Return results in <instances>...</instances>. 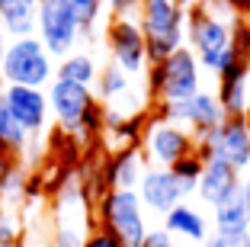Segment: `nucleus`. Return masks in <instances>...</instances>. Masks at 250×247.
<instances>
[{
	"mask_svg": "<svg viewBox=\"0 0 250 247\" xmlns=\"http://www.w3.org/2000/svg\"><path fill=\"white\" fill-rule=\"evenodd\" d=\"M93 93L100 96V103L112 106L116 100H122V96L132 93V74H125L119 65H112V61H109V65L100 67V74H96Z\"/></svg>",
	"mask_w": 250,
	"mask_h": 247,
	"instance_id": "22",
	"label": "nucleus"
},
{
	"mask_svg": "<svg viewBox=\"0 0 250 247\" xmlns=\"http://www.w3.org/2000/svg\"><path fill=\"white\" fill-rule=\"evenodd\" d=\"M0 103L10 109V116L26 129L29 138H39L52 119L48 93L42 87H20V84H0Z\"/></svg>",
	"mask_w": 250,
	"mask_h": 247,
	"instance_id": "12",
	"label": "nucleus"
},
{
	"mask_svg": "<svg viewBox=\"0 0 250 247\" xmlns=\"http://www.w3.org/2000/svg\"><path fill=\"white\" fill-rule=\"evenodd\" d=\"M83 247H122V244H119V238L109 234L106 228H93V231L87 234V241H83Z\"/></svg>",
	"mask_w": 250,
	"mask_h": 247,
	"instance_id": "27",
	"label": "nucleus"
},
{
	"mask_svg": "<svg viewBox=\"0 0 250 247\" xmlns=\"http://www.w3.org/2000/svg\"><path fill=\"white\" fill-rule=\"evenodd\" d=\"M58 61L48 55L39 36L10 39L3 61H0V84H20V87H48L55 80Z\"/></svg>",
	"mask_w": 250,
	"mask_h": 247,
	"instance_id": "5",
	"label": "nucleus"
},
{
	"mask_svg": "<svg viewBox=\"0 0 250 247\" xmlns=\"http://www.w3.org/2000/svg\"><path fill=\"white\" fill-rule=\"evenodd\" d=\"M48 106H52V119L67 132V135H77V138H87L93 132L103 129V112L106 106L100 103V96L93 93V87H83V84H74V80H61L55 77L48 87Z\"/></svg>",
	"mask_w": 250,
	"mask_h": 247,
	"instance_id": "2",
	"label": "nucleus"
},
{
	"mask_svg": "<svg viewBox=\"0 0 250 247\" xmlns=\"http://www.w3.org/2000/svg\"><path fill=\"white\" fill-rule=\"evenodd\" d=\"M244 119L250 122V77H247V106H244Z\"/></svg>",
	"mask_w": 250,
	"mask_h": 247,
	"instance_id": "34",
	"label": "nucleus"
},
{
	"mask_svg": "<svg viewBox=\"0 0 250 247\" xmlns=\"http://www.w3.org/2000/svg\"><path fill=\"white\" fill-rule=\"evenodd\" d=\"M180 3H186V7H189V3H192V0H180Z\"/></svg>",
	"mask_w": 250,
	"mask_h": 247,
	"instance_id": "35",
	"label": "nucleus"
},
{
	"mask_svg": "<svg viewBox=\"0 0 250 247\" xmlns=\"http://www.w3.org/2000/svg\"><path fill=\"white\" fill-rule=\"evenodd\" d=\"M247 77H250V55H241L231 67L218 74V96L225 116H244V106H247Z\"/></svg>",
	"mask_w": 250,
	"mask_h": 247,
	"instance_id": "16",
	"label": "nucleus"
},
{
	"mask_svg": "<svg viewBox=\"0 0 250 247\" xmlns=\"http://www.w3.org/2000/svg\"><path fill=\"white\" fill-rule=\"evenodd\" d=\"M138 3L141 0H106L109 16H138Z\"/></svg>",
	"mask_w": 250,
	"mask_h": 247,
	"instance_id": "28",
	"label": "nucleus"
},
{
	"mask_svg": "<svg viewBox=\"0 0 250 247\" xmlns=\"http://www.w3.org/2000/svg\"><path fill=\"white\" fill-rule=\"evenodd\" d=\"M39 0H0V26L10 39L36 36Z\"/></svg>",
	"mask_w": 250,
	"mask_h": 247,
	"instance_id": "19",
	"label": "nucleus"
},
{
	"mask_svg": "<svg viewBox=\"0 0 250 247\" xmlns=\"http://www.w3.org/2000/svg\"><path fill=\"white\" fill-rule=\"evenodd\" d=\"M241 196H244V209H247V225H250V170L241 177Z\"/></svg>",
	"mask_w": 250,
	"mask_h": 247,
	"instance_id": "31",
	"label": "nucleus"
},
{
	"mask_svg": "<svg viewBox=\"0 0 250 247\" xmlns=\"http://www.w3.org/2000/svg\"><path fill=\"white\" fill-rule=\"evenodd\" d=\"M106 48H109L112 65H119L132 77H138V74H145L151 67V61H147V39L135 16H109Z\"/></svg>",
	"mask_w": 250,
	"mask_h": 247,
	"instance_id": "11",
	"label": "nucleus"
},
{
	"mask_svg": "<svg viewBox=\"0 0 250 247\" xmlns=\"http://www.w3.org/2000/svg\"><path fill=\"white\" fill-rule=\"evenodd\" d=\"M20 244V225L13 218H0V247H16Z\"/></svg>",
	"mask_w": 250,
	"mask_h": 247,
	"instance_id": "26",
	"label": "nucleus"
},
{
	"mask_svg": "<svg viewBox=\"0 0 250 247\" xmlns=\"http://www.w3.org/2000/svg\"><path fill=\"white\" fill-rule=\"evenodd\" d=\"M138 26L147 39V61L157 65L186 45V3L180 0H141L138 3Z\"/></svg>",
	"mask_w": 250,
	"mask_h": 247,
	"instance_id": "3",
	"label": "nucleus"
},
{
	"mask_svg": "<svg viewBox=\"0 0 250 247\" xmlns=\"http://www.w3.org/2000/svg\"><path fill=\"white\" fill-rule=\"evenodd\" d=\"M202 65H199L196 51L189 45H180L177 51H170L164 61L151 65L147 71V90L157 103H177L189 100L192 93L202 90Z\"/></svg>",
	"mask_w": 250,
	"mask_h": 247,
	"instance_id": "4",
	"label": "nucleus"
},
{
	"mask_svg": "<svg viewBox=\"0 0 250 247\" xmlns=\"http://www.w3.org/2000/svg\"><path fill=\"white\" fill-rule=\"evenodd\" d=\"M138 196H141V202H145L147 212H154V215L164 218L173 205L186 202V199L192 196V189L180 180L173 167H151V164H147L145 177H141V183H138Z\"/></svg>",
	"mask_w": 250,
	"mask_h": 247,
	"instance_id": "13",
	"label": "nucleus"
},
{
	"mask_svg": "<svg viewBox=\"0 0 250 247\" xmlns=\"http://www.w3.org/2000/svg\"><path fill=\"white\" fill-rule=\"evenodd\" d=\"M36 36L48 48L55 61L77 51L81 42V22L74 13L71 0H39V16H36Z\"/></svg>",
	"mask_w": 250,
	"mask_h": 247,
	"instance_id": "7",
	"label": "nucleus"
},
{
	"mask_svg": "<svg viewBox=\"0 0 250 247\" xmlns=\"http://www.w3.org/2000/svg\"><path fill=\"white\" fill-rule=\"evenodd\" d=\"M96 74H100V65L87 51H71V55L58 58V65H55V77L74 80V84H83V87H93Z\"/></svg>",
	"mask_w": 250,
	"mask_h": 247,
	"instance_id": "21",
	"label": "nucleus"
},
{
	"mask_svg": "<svg viewBox=\"0 0 250 247\" xmlns=\"http://www.w3.org/2000/svg\"><path fill=\"white\" fill-rule=\"evenodd\" d=\"M145 170L147 160L141 148H119L106 164V183H109V189H138Z\"/></svg>",
	"mask_w": 250,
	"mask_h": 247,
	"instance_id": "18",
	"label": "nucleus"
},
{
	"mask_svg": "<svg viewBox=\"0 0 250 247\" xmlns=\"http://www.w3.org/2000/svg\"><path fill=\"white\" fill-rule=\"evenodd\" d=\"M199 154L234 167L237 174L250 170V122L244 116H225V122L199 141Z\"/></svg>",
	"mask_w": 250,
	"mask_h": 247,
	"instance_id": "9",
	"label": "nucleus"
},
{
	"mask_svg": "<svg viewBox=\"0 0 250 247\" xmlns=\"http://www.w3.org/2000/svg\"><path fill=\"white\" fill-rule=\"evenodd\" d=\"M157 119H167V122H177L183 129H189L199 141L206 138L208 132H215L225 122V109H221L218 96L212 90H199L189 100H177V103H157Z\"/></svg>",
	"mask_w": 250,
	"mask_h": 247,
	"instance_id": "10",
	"label": "nucleus"
},
{
	"mask_svg": "<svg viewBox=\"0 0 250 247\" xmlns=\"http://www.w3.org/2000/svg\"><path fill=\"white\" fill-rule=\"evenodd\" d=\"M26 148H29V135H26V129H22V125L10 116V109L0 103V151L20 157Z\"/></svg>",
	"mask_w": 250,
	"mask_h": 247,
	"instance_id": "23",
	"label": "nucleus"
},
{
	"mask_svg": "<svg viewBox=\"0 0 250 247\" xmlns=\"http://www.w3.org/2000/svg\"><path fill=\"white\" fill-rule=\"evenodd\" d=\"M7 42H10V36L3 32V26H0V61H3V51H7Z\"/></svg>",
	"mask_w": 250,
	"mask_h": 247,
	"instance_id": "33",
	"label": "nucleus"
},
{
	"mask_svg": "<svg viewBox=\"0 0 250 247\" xmlns=\"http://www.w3.org/2000/svg\"><path fill=\"white\" fill-rule=\"evenodd\" d=\"M13 167H16V157L7 151H0V199H3V186H7V177Z\"/></svg>",
	"mask_w": 250,
	"mask_h": 247,
	"instance_id": "30",
	"label": "nucleus"
},
{
	"mask_svg": "<svg viewBox=\"0 0 250 247\" xmlns=\"http://www.w3.org/2000/svg\"><path fill=\"white\" fill-rule=\"evenodd\" d=\"M199 151V138L189 129L167 119H154L141 132V154L151 167H173L177 160Z\"/></svg>",
	"mask_w": 250,
	"mask_h": 247,
	"instance_id": "8",
	"label": "nucleus"
},
{
	"mask_svg": "<svg viewBox=\"0 0 250 247\" xmlns=\"http://www.w3.org/2000/svg\"><path fill=\"white\" fill-rule=\"evenodd\" d=\"M237 22L234 0H192L186 7V45L196 51L206 74L218 77L241 55H247L234 42Z\"/></svg>",
	"mask_w": 250,
	"mask_h": 247,
	"instance_id": "1",
	"label": "nucleus"
},
{
	"mask_svg": "<svg viewBox=\"0 0 250 247\" xmlns=\"http://www.w3.org/2000/svg\"><path fill=\"white\" fill-rule=\"evenodd\" d=\"M247 16H250V3H247Z\"/></svg>",
	"mask_w": 250,
	"mask_h": 247,
	"instance_id": "36",
	"label": "nucleus"
},
{
	"mask_svg": "<svg viewBox=\"0 0 250 247\" xmlns=\"http://www.w3.org/2000/svg\"><path fill=\"white\" fill-rule=\"evenodd\" d=\"M241 177L244 174H237L234 167H228V164L208 157L206 167H202V177H199V183H196V196L212 209V205L225 202L228 196L241 193Z\"/></svg>",
	"mask_w": 250,
	"mask_h": 247,
	"instance_id": "15",
	"label": "nucleus"
},
{
	"mask_svg": "<svg viewBox=\"0 0 250 247\" xmlns=\"http://www.w3.org/2000/svg\"><path fill=\"white\" fill-rule=\"evenodd\" d=\"M173 238H183V241H192V244H202V241L212 234V225L202 209H196L192 202H180L164 215V225Z\"/></svg>",
	"mask_w": 250,
	"mask_h": 247,
	"instance_id": "17",
	"label": "nucleus"
},
{
	"mask_svg": "<svg viewBox=\"0 0 250 247\" xmlns=\"http://www.w3.org/2000/svg\"><path fill=\"white\" fill-rule=\"evenodd\" d=\"M83 215H87V209H83V193L77 186L64 189L52 247H83V241H87V234H90L87 228H83Z\"/></svg>",
	"mask_w": 250,
	"mask_h": 247,
	"instance_id": "14",
	"label": "nucleus"
},
{
	"mask_svg": "<svg viewBox=\"0 0 250 247\" xmlns=\"http://www.w3.org/2000/svg\"><path fill=\"white\" fill-rule=\"evenodd\" d=\"M141 247H177V244H173V234L167 228H151Z\"/></svg>",
	"mask_w": 250,
	"mask_h": 247,
	"instance_id": "29",
	"label": "nucleus"
},
{
	"mask_svg": "<svg viewBox=\"0 0 250 247\" xmlns=\"http://www.w3.org/2000/svg\"><path fill=\"white\" fill-rule=\"evenodd\" d=\"M202 167H206V157H202L199 151L173 164V170H177V177H180V180H183L186 186L192 189V196H196V183H199V177H202Z\"/></svg>",
	"mask_w": 250,
	"mask_h": 247,
	"instance_id": "25",
	"label": "nucleus"
},
{
	"mask_svg": "<svg viewBox=\"0 0 250 247\" xmlns=\"http://www.w3.org/2000/svg\"><path fill=\"white\" fill-rule=\"evenodd\" d=\"M74 13H77V22H81V36L90 39L96 36V26L109 10H106V0H71Z\"/></svg>",
	"mask_w": 250,
	"mask_h": 247,
	"instance_id": "24",
	"label": "nucleus"
},
{
	"mask_svg": "<svg viewBox=\"0 0 250 247\" xmlns=\"http://www.w3.org/2000/svg\"><path fill=\"white\" fill-rule=\"evenodd\" d=\"M212 231H221V234H244V231H250L247 209H244V196L241 193H234V196H228L225 202L212 205Z\"/></svg>",
	"mask_w": 250,
	"mask_h": 247,
	"instance_id": "20",
	"label": "nucleus"
},
{
	"mask_svg": "<svg viewBox=\"0 0 250 247\" xmlns=\"http://www.w3.org/2000/svg\"><path fill=\"white\" fill-rule=\"evenodd\" d=\"M0 218H3V209H0Z\"/></svg>",
	"mask_w": 250,
	"mask_h": 247,
	"instance_id": "37",
	"label": "nucleus"
},
{
	"mask_svg": "<svg viewBox=\"0 0 250 247\" xmlns=\"http://www.w3.org/2000/svg\"><path fill=\"white\" fill-rule=\"evenodd\" d=\"M199 247H228V234H221V231H212V234H208V238L202 241Z\"/></svg>",
	"mask_w": 250,
	"mask_h": 247,
	"instance_id": "32",
	"label": "nucleus"
},
{
	"mask_svg": "<svg viewBox=\"0 0 250 247\" xmlns=\"http://www.w3.org/2000/svg\"><path fill=\"white\" fill-rule=\"evenodd\" d=\"M145 202H141L138 189H106L100 196L96 215L100 228L116 234L122 247H141L147 238V218H145Z\"/></svg>",
	"mask_w": 250,
	"mask_h": 247,
	"instance_id": "6",
	"label": "nucleus"
}]
</instances>
